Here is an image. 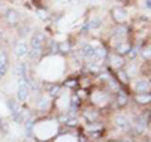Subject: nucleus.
<instances>
[{
	"label": "nucleus",
	"mask_w": 151,
	"mask_h": 142,
	"mask_svg": "<svg viewBox=\"0 0 151 142\" xmlns=\"http://www.w3.org/2000/svg\"><path fill=\"white\" fill-rule=\"evenodd\" d=\"M126 33H127V28L124 25H119V27H116L115 30H113V35L117 37V38H122V37L126 35Z\"/></svg>",
	"instance_id": "16"
},
{
	"label": "nucleus",
	"mask_w": 151,
	"mask_h": 142,
	"mask_svg": "<svg viewBox=\"0 0 151 142\" xmlns=\"http://www.w3.org/2000/svg\"><path fill=\"white\" fill-rule=\"evenodd\" d=\"M147 122H146V118L144 116H137L135 117V131L137 132V133H141V132H144V130L147 127Z\"/></svg>",
	"instance_id": "4"
},
{
	"label": "nucleus",
	"mask_w": 151,
	"mask_h": 142,
	"mask_svg": "<svg viewBox=\"0 0 151 142\" xmlns=\"http://www.w3.org/2000/svg\"><path fill=\"white\" fill-rule=\"evenodd\" d=\"M82 54H83L84 58L91 59V58H93V55H94V48L91 44H84L83 48H82Z\"/></svg>",
	"instance_id": "9"
},
{
	"label": "nucleus",
	"mask_w": 151,
	"mask_h": 142,
	"mask_svg": "<svg viewBox=\"0 0 151 142\" xmlns=\"http://www.w3.org/2000/svg\"><path fill=\"white\" fill-rule=\"evenodd\" d=\"M88 67H89V69H91L92 72H94V73H100V70H101V68L98 67L96 63H91V64L88 65Z\"/></svg>",
	"instance_id": "30"
},
{
	"label": "nucleus",
	"mask_w": 151,
	"mask_h": 142,
	"mask_svg": "<svg viewBox=\"0 0 151 142\" xmlns=\"http://www.w3.org/2000/svg\"><path fill=\"white\" fill-rule=\"evenodd\" d=\"M139 52H140V48L137 47V48H134V49H130V52L127 53V55L130 57L131 59H134V58H136V57L139 55Z\"/></svg>",
	"instance_id": "28"
},
{
	"label": "nucleus",
	"mask_w": 151,
	"mask_h": 142,
	"mask_svg": "<svg viewBox=\"0 0 151 142\" xmlns=\"http://www.w3.org/2000/svg\"><path fill=\"white\" fill-rule=\"evenodd\" d=\"M144 57L145 58H149L150 57V48H147V50H144Z\"/></svg>",
	"instance_id": "33"
},
{
	"label": "nucleus",
	"mask_w": 151,
	"mask_h": 142,
	"mask_svg": "<svg viewBox=\"0 0 151 142\" xmlns=\"http://www.w3.org/2000/svg\"><path fill=\"white\" fill-rule=\"evenodd\" d=\"M37 15L39 16L42 20H45V19L49 18V14L47 13V10H44V9H38V10H37Z\"/></svg>",
	"instance_id": "25"
},
{
	"label": "nucleus",
	"mask_w": 151,
	"mask_h": 142,
	"mask_svg": "<svg viewBox=\"0 0 151 142\" xmlns=\"http://www.w3.org/2000/svg\"><path fill=\"white\" fill-rule=\"evenodd\" d=\"M17 97L19 101L24 102L29 97V86H28V80L23 77H19V87L17 92Z\"/></svg>",
	"instance_id": "1"
},
{
	"label": "nucleus",
	"mask_w": 151,
	"mask_h": 142,
	"mask_svg": "<svg viewBox=\"0 0 151 142\" xmlns=\"http://www.w3.org/2000/svg\"><path fill=\"white\" fill-rule=\"evenodd\" d=\"M15 70H17V73L19 74V77H23V78H25L28 80V77H27V64L25 63H19L17 65ZM28 82H29V80H28Z\"/></svg>",
	"instance_id": "14"
},
{
	"label": "nucleus",
	"mask_w": 151,
	"mask_h": 142,
	"mask_svg": "<svg viewBox=\"0 0 151 142\" xmlns=\"http://www.w3.org/2000/svg\"><path fill=\"white\" fill-rule=\"evenodd\" d=\"M60 121H63L65 125H68V126H76L78 123V121H77V118H73V117H68V116H62L60 117Z\"/></svg>",
	"instance_id": "19"
},
{
	"label": "nucleus",
	"mask_w": 151,
	"mask_h": 142,
	"mask_svg": "<svg viewBox=\"0 0 151 142\" xmlns=\"http://www.w3.org/2000/svg\"><path fill=\"white\" fill-rule=\"evenodd\" d=\"M28 53H29V47H28L27 43H19L14 49V54L18 58H23V57L28 55Z\"/></svg>",
	"instance_id": "5"
},
{
	"label": "nucleus",
	"mask_w": 151,
	"mask_h": 142,
	"mask_svg": "<svg viewBox=\"0 0 151 142\" xmlns=\"http://www.w3.org/2000/svg\"><path fill=\"white\" fill-rule=\"evenodd\" d=\"M1 121H3V120H1V118H0V122H1Z\"/></svg>",
	"instance_id": "38"
},
{
	"label": "nucleus",
	"mask_w": 151,
	"mask_h": 142,
	"mask_svg": "<svg viewBox=\"0 0 151 142\" xmlns=\"http://www.w3.org/2000/svg\"><path fill=\"white\" fill-rule=\"evenodd\" d=\"M120 75H121V78L124 79V80L127 79V75H125V72H120Z\"/></svg>",
	"instance_id": "34"
},
{
	"label": "nucleus",
	"mask_w": 151,
	"mask_h": 142,
	"mask_svg": "<svg viewBox=\"0 0 151 142\" xmlns=\"http://www.w3.org/2000/svg\"><path fill=\"white\" fill-rule=\"evenodd\" d=\"M151 1H149V0H147V1H146V4H145V5L146 6H147V9H150V6H151V4H150Z\"/></svg>",
	"instance_id": "36"
},
{
	"label": "nucleus",
	"mask_w": 151,
	"mask_h": 142,
	"mask_svg": "<svg viewBox=\"0 0 151 142\" xmlns=\"http://www.w3.org/2000/svg\"><path fill=\"white\" fill-rule=\"evenodd\" d=\"M4 16H5V20H6V23L9 25H15L19 22V14H18V11L15 10V9H12V8L6 9Z\"/></svg>",
	"instance_id": "2"
},
{
	"label": "nucleus",
	"mask_w": 151,
	"mask_h": 142,
	"mask_svg": "<svg viewBox=\"0 0 151 142\" xmlns=\"http://www.w3.org/2000/svg\"><path fill=\"white\" fill-rule=\"evenodd\" d=\"M58 50V44H55L54 42H50V52L52 53H55Z\"/></svg>",
	"instance_id": "31"
},
{
	"label": "nucleus",
	"mask_w": 151,
	"mask_h": 142,
	"mask_svg": "<svg viewBox=\"0 0 151 142\" xmlns=\"http://www.w3.org/2000/svg\"><path fill=\"white\" fill-rule=\"evenodd\" d=\"M49 105V101H48V98H45V97H42L39 101H38V107L40 108V110H45L47 107H48Z\"/></svg>",
	"instance_id": "24"
},
{
	"label": "nucleus",
	"mask_w": 151,
	"mask_h": 142,
	"mask_svg": "<svg viewBox=\"0 0 151 142\" xmlns=\"http://www.w3.org/2000/svg\"><path fill=\"white\" fill-rule=\"evenodd\" d=\"M44 42H45V37H44L43 33H35V34L33 35V38H32V42H30L32 48L42 49V47H43Z\"/></svg>",
	"instance_id": "3"
},
{
	"label": "nucleus",
	"mask_w": 151,
	"mask_h": 142,
	"mask_svg": "<svg viewBox=\"0 0 151 142\" xmlns=\"http://www.w3.org/2000/svg\"><path fill=\"white\" fill-rule=\"evenodd\" d=\"M111 63H112L113 67L120 68V67H122V65H124L125 60H124V58H122L121 55L115 54V55H112V57H111Z\"/></svg>",
	"instance_id": "12"
},
{
	"label": "nucleus",
	"mask_w": 151,
	"mask_h": 142,
	"mask_svg": "<svg viewBox=\"0 0 151 142\" xmlns=\"http://www.w3.org/2000/svg\"><path fill=\"white\" fill-rule=\"evenodd\" d=\"M78 107H79V98L77 96H73L72 99H70V110L77 111Z\"/></svg>",
	"instance_id": "23"
},
{
	"label": "nucleus",
	"mask_w": 151,
	"mask_h": 142,
	"mask_svg": "<svg viewBox=\"0 0 151 142\" xmlns=\"http://www.w3.org/2000/svg\"><path fill=\"white\" fill-rule=\"evenodd\" d=\"M76 84H77V82H76V80H68V82L65 83V86H67V87H74Z\"/></svg>",
	"instance_id": "32"
},
{
	"label": "nucleus",
	"mask_w": 151,
	"mask_h": 142,
	"mask_svg": "<svg viewBox=\"0 0 151 142\" xmlns=\"http://www.w3.org/2000/svg\"><path fill=\"white\" fill-rule=\"evenodd\" d=\"M6 65H8V55L5 52L0 50V79L6 72Z\"/></svg>",
	"instance_id": "6"
},
{
	"label": "nucleus",
	"mask_w": 151,
	"mask_h": 142,
	"mask_svg": "<svg viewBox=\"0 0 151 142\" xmlns=\"http://www.w3.org/2000/svg\"><path fill=\"white\" fill-rule=\"evenodd\" d=\"M130 49H131V47L129 43H120L116 47V50H117V53H119V55L127 54L130 52Z\"/></svg>",
	"instance_id": "11"
},
{
	"label": "nucleus",
	"mask_w": 151,
	"mask_h": 142,
	"mask_svg": "<svg viewBox=\"0 0 151 142\" xmlns=\"http://www.w3.org/2000/svg\"><path fill=\"white\" fill-rule=\"evenodd\" d=\"M119 142H134V141H132L131 138H122V140L119 141Z\"/></svg>",
	"instance_id": "35"
},
{
	"label": "nucleus",
	"mask_w": 151,
	"mask_h": 142,
	"mask_svg": "<svg viewBox=\"0 0 151 142\" xmlns=\"http://www.w3.org/2000/svg\"><path fill=\"white\" fill-rule=\"evenodd\" d=\"M127 73H129L130 75L137 74V67H136V64H131V65H129V68H127Z\"/></svg>",
	"instance_id": "29"
},
{
	"label": "nucleus",
	"mask_w": 151,
	"mask_h": 142,
	"mask_svg": "<svg viewBox=\"0 0 151 142\" xmlns=\"http://www.w3.org/2000/svg\"><path fill=\"white\" fill-rule=\"evenodd\" d=\"M40 54H42V49H37V48H32L29 50V53H28L30 59H37Z\"/></svg>",
	"instance_id": "22"
},
{
	"label": "nucleus",
	"mask_w": 151,
	"mask_h": 142,
	"mask_svg": "<svg viewBox=\"0 0 151 142\" xmlns=\"http://www.w3.org/2000/svg\"><path fill=\"white\" fill-rule=\"evenodd\" d=\"M108 142H119V141H108Z\"/></svg>",
	"instance_id": "37"
},
{
	"label": "nucleus",
	"mask_w": 151,
	"mask_h": 142,
	"mask_svg": "<svg viewBox=\"0 0 151 142\" xmlns=\"http://www.w3.org/2000/svg\"><path fill=\"white\" fill-rule=\"evenodd\" d=\"M115 123L121 130H125V131L126 130H130V122H129V120L125 118V117H122V116H117L115 118Z\"/></svg>",
	"instance_id": "7"
},
{
	"label": "nucleus",
	"mask_w": 151,
	"mask_h": 142,
	"mask_svg": "<svg viewBox=\"0 0 151 142\" xmlns=\"http://www.w3.org/2000/svg\"><path fill=\"white\" fill-rule=\"evenodd\" d=\"M33 127H34V123H33L32 120H27L25 121V133L28 138H32L33 137Z\"/></svg>",
	"instance_id": "17"
},
{
	"label": "nucleus",
	"mask_w": 151,
	"mask_h": 142,
	"mask_svg": "<svg viewBox=\"0 0 151 142\" xmlns=\"http://www.w3.org/2000/svg\"><path fill=\"white\" fill-rule=\"evenodd\" d=\"M135 89H136V92H146L150 89V83L147 80H139L135 84Z\"/></svg>",
	"instance_id": "10"
},
{
	"label": "nucleus",
	"mask_w": 151,
	"mask_h": 142,
	"mask_svg": "<svg viewBox=\"0 0 151 142\" xmlns=\"http://www.w3.org/2000/svg\"><path fill=\"white\" fill-rule=\"evenodd\" d=\"M117 103H119L120 106H125L127 103V96L122 91L119 92V94H117Z\"/></svg>",
	"instance_id": "20"
},
{
	"label": "nucleus",
	"mask_w": 151,
	"mask_h": 142,
	"mask_svg": "<svg viewBox=\"0 0 151 142\" xmlns=\"http://www.w3.org/2000/svg\"><path fill=\"white\" fill-rule=\"evenodd\" d=\"M113 18H115L116 22H124L127 18V13L122 8H115L113 9Z\"/></svg>",
	"instance_id": "8"
},
{
	"label": "nucleus",
	"mask_w": 151,
	"mask_h": 142,
	"mask_svg": "<svg viewBox=\"0 0 151 142\" xmlns=\"http://www.w3.org/2000/svg\"><path fill=\"white\" fill-rule=\"evenodd\" d=\"M69 49H70V47H69V44L67 43V42H64V43L58 45V50H60L62 53H67V52H69Z\"/></svg>",
	"instance_id": "27"
},
{
	"label": "nucleus",
	"mask_w": 151,
	"mask_h": 142,
	"mask_svg": "<svg viewBox=\"0 0 151 142\" xmlns=\"http://www.w3.org/2000/svg\"><path fill=\"white\" fill-rule=\"evenodd\" d=\"M106 54H107V52H106V49L103 48V47H97V48L94 49L93 58H96V60H101V59L105 58Z\"/></svg>",
	"instance_id": "15"
},
{
	"label": "nucleus",
	"mask_w": 151,
	"mask_h": 142,
	"mask_svg": "<svg viewBox=\"0 0 151 142\" xmlns=\"http://www.w3.org/2000/svg\"><path fill=\"white\" fill-rule=\"evenodd\" d=\"M101 23H102V20L100 18H93L91 22L87 23V24H88V29H97V28L101 27Z\"/></svg>",
	"instance_id": "18"
},
{
	"label": "nucleus",
	"mask_w": 151,
	"mask_h": 142,
	"mask_svg": "<svg viewBox=\"0 0 151 142\" xmlns=\"http://www.w3.org/2000/svg\"><path fill=\"white\" fill-rule=\"evenodd\" d=\"M59 92H60V87H59V86H52L50 89H49V93H50V96H52V97L58 96Z\"/></svg>",
	"instance_id": "26"
},
{
	"label": "nucleus",
	"mask_w": 151,
	"mask_h": 142,
	"mask_svg": "<svg viewBox=\"0 0 151 142\" xmlns=\"http://www.w3.org/2000/svg\"><path fill=\"white\" fill-rule=\"evenodd\" d=\"M84 118H86L88 122H94L97 118V113L93 111H87V112H84Z\"/></svg>",
	"instance_id": "21"
},
{
	"label": "nucleus",
	"mask_w": 151,
	"mask_h": 142,
	"mask_svg": "<svg viewBox=\"0 0 151 142\" xmlns=\"http://www.w3.org/2000/svg\"><path fill=\"white\" fill-rule=\"evenodd\" d=\"M136 102L141 103V105H145V103H149L150 99H151V96L150 93H140V94H136Z\"/></svg>",
	"instance_id": "13"
}]
</instances>
